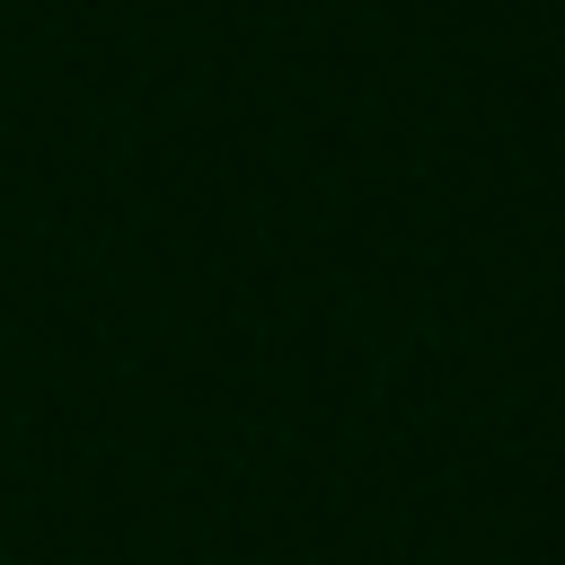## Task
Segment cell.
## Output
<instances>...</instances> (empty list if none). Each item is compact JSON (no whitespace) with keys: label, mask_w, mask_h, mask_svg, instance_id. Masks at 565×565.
<instances>
[]
</instances>
